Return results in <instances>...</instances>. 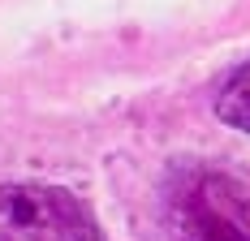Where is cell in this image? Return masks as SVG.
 Masks as SVG:
<instances>
[{
  "instance_id": "obj_2",
  "label": "cell",
  "mask_w": 250,
  "mask_h": 241,
  "mask_svg": "<svg viewBox=\"0 0 250 241\" xmlns=\"http://www.w3.org/2000/svg\"><path fill=\"white\" fill-rule=\"evenodd\" d=\"M0 241H104L91 207L61 185H0Z\"/></svg>"
},
{
  "instance_id": "obj_3",
  "label": "cell",
  "mask_w": 250,
  "mask_h": 241,
  "mask_svg": "<svg viewBox=\"0 0 250 241\" xmlns=\"http://www.w3.org/2000/svg\"><path fill=\"white\" fill-rule=\"evenodd\" d=\"M216 117L233 125V129H242L250 134V60L242 69L229 73V82L220 86V95H216Z\"/></svg>"
},
{
  "instance_id": "obj_1",
  "label": "cell",
  "mask_w": 250,
  "mask_h": 241,
  "mask_svg": "<svg viewBox=\"0 0 250 241\" xmlns=\"http://www.w3.org/2000/svg\"><path fill=\"white\" fill-rule=\"evenodd\" d=\"M164 241H250V172L229 160H177L160 181Z\"/></svg>"
}]
</instances>
